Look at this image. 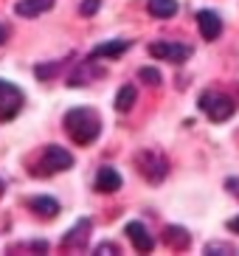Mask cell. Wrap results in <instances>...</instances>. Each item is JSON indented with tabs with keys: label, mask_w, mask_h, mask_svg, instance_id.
<instances>
[{
	"label": "cell",
	"mask_w": 239,
	"mask_h": 256,
	"mask_svg": "<svg viewBox=\"0 0 239 256\" xmlns=\"http://www.w3.org/2000/svg\"><path fill=\"white\" fill-rule=\"evenodd\" d=\"M62 124H65V132L70 136V141H76L79 146H88V144H93L102 136V118L90 107H74V110H68Z\"/></svg>",
	"instance_id": "6da1fadb"
},
{
	"label": "cell",
	"mask_w": 239,
	"mask_h": 256,
	"mask_svg": "<svg viewBox=\"0 0 239 256\" xmlns=\"http://www.w3.org/2000/svg\"><path fill=\"white\" fill-rule=\"evenodd\" d=\"M70 166H74V155H70L65 146L51 144V146L42 150L37 166H31V172L37 174V178H51V174H56V172H68Z\"/></svg>",
	"instance_id": "7a4b0ae2"
},
{
	"label": "cell",
	"mask_w": 239,
	"mask_h": 256,
	"mask_svg": "<svg viewBox=\"0 0 239 256\" xmlns=\"http://www.w3.org/2000/svg\"><path fill=\"white\" fill-rule=\"evenodd\" d=\"M200 110L208 116L211 121H228L236 110V102L231 96H225L220 90H206L200 96Z\"/></svg>",
	"instance_id": "3957f363"
},
{
	"label": "cell",
	"mask_w": 239,
	"mask_h": 256,
	"mask_svg": "<svg viewBox=\"0 0 239 256\" xmlns=\"http://www.w3.org/2000/svg\"><path fill=\"white\" fill-rule=\"evenodd\" d=\"M135 166H138L141 178H146L150 183H160L169 174V160L164 155H158V152H150V150L135 155Z\"/></svg>",
	"instance_id": "277c9868"
},
{
	"label": "cell",
	"mask_w": 239,
	"mask_h": 256,
	"mask_svg": "<svg viewBox=\"0 0 239 256\" xmlns=\"http://www.w3.org/2000/svg\"><path fill=\"white\" fill-rule=\"evenodd\" d=\"M20 110H22V90L17 84L0 79V124L17 118Z\"/></svg>",
	"instance_id": "5b68a950"
},
{
	"label": "cell",
	"mask_w": 239,
	"mask_h": 256,
	"mask_svg": "<svg viewBox=\"0 0 239 256\" xmlns=\"http://www.w3.org/2000/svg\"><path fill=\"white\" fill-rule=\"evenodd\" d=\"M150 54L155 60H166V62H172V65H180V62L192 60L194 48L186 46V42H166V40H158V42L150 46Z\"/></svg>",
	"instance_id": "8992f818"
},
{
	"label": "cell",
	"mask_w": 239,
	"mask_h": 256,
	"mask_svg": "<svg viewBox=\"0 0 239 256\" xmlns=\"http://www.w3.org/2000/svg\"><path fill=\"white\" fill-rule=\"evenodd\" d=\"M124 231H127L130 242H132V248L138 250V254H150V250L155 248V240H152V234L146 231L144 222H127Z\"/></svg>",
	"instance_id": "52a82bcc"
},
{
	"label": "cell",
	"mask_w": 239,
	"mask_h": 256,
	"mask_svg": "<svg viewBox=\"0 0 239 256\" xmlns=\"http://www.w3.org/2000/svg\"><path fill=\"white\" fill-rule=\"evenodd\" d=\"M197 28H200L202 40H217L220 34H222V20H220V14H214V12H208V8H202V12H197Z\"/></svg>",
	"instance_id": "ba28073f"
},
{
	"label": "cell",
	"mask_w": 239,
	"mask_h": 256,
	"mask_svg": "<svg viewBox=\"0 0 239 256\" xmlns=\"http://www.w3.org/2000/svg\"><path fill=\"white\" fill-rule=\"evenodd\" d=\"M130 40H110V42H102V46H96L93 51H90V60H116V56H121L124 51H130Z\"/></svg>",
	"instance_id": "9c48e42d"
},
{
	"label": "cell",
	"mask_w": 239,
	"mask_h": 256,
	"mask_svg": "<svg viewBox=\"0 0 239 256\" xmlns=\"http://www.w3.org/2000/svg\"><path fill=\"white\" fill-rule=\"evenodd\" d=\"M88 234H90V220L84 217V220H79L70 231L62 236V248H84V242H88Z\"/></svg>",
	"instance_id": "30bf717a"
},
{
	"label": "cell",
	"mask_w": 239,
	"mask_h": 256,
	"mask_svg": "<svg viewBox=\"0 0 239 256\" xmlns=\"http://www.w3.org/2000/svg\"><path fill=\"white\" fill-rule=\"evenodd\" d=\"M54 3H56V0H17L14 12L20 17H26V20H31V17H40V14H45V12H51Z\"/></svg>",
	"instance_id": "8fae6325"
},
{
	"label": "cell",
	"mask_w": 239,
	"mask_h": 256,
	"mask_svg": "<svg viewBox=\"0 0 239 256\" xmlns=\"http://www.w3.org/2000/svg\"><path fill=\"white\" fill-rule=\"evenodd\" d=\"M121 188V174L112 169V166H102L96 172V192H104V194H112Z\"/></svg>",
	"instance_id": "7c38bea8"
},
{
	"label": "cell",
	"mask_w": 239,
	"mask_h": 256,
	"mask_svg": "<svg viewBox=\"0 0 239 256\" xmlns=\"http://www.w3.org/2000/svg\"><path fill=\"white\" fill-rule=\"evenodd\" d=\"M28 208L42 220H54L60 214V203L54 197H34V200H28Z\"/></svg>",
	"instance_id": "4fadbf2b"
},
{
	"label": "cell",
	"mask_w": 239,
	"mask_h": 256,
	"mask_svg": "<svg viewBox=\"0 0 239 256\" xmlns=\"http://www.w3.org/2000/svg\"><path fill=\"white\" fill-rule=\"evenodd\" d=\"M146 12L158 20H169L178 14V0H146Z\"/></svg>",
	"instance_id": "5bb4252c"
},
{
	"label": "cell",
	"mask_w": 239,
	"mask_h": 256,
	"mask_svg": "<svg viewBox=\"0 0 239 256\" xmlns=\"http://www.w3.org/2000/svg\"><path fill=\"white\" fill-rule=\"evenodd\" d=\"M164 240H166V245H172V248L183 250V248H188L192 234H188L186 228H180V226H169V228L164 231Z\"/></svg>",
	"instance_id": "9a60e30c"
},
{
	"label": "cell",
	"mask_w": 239,
	"mask_h": 256,
	"mask_svg": "<svg viewBox=\"0 0 239 256\" xmlns=\"http://www.w3.org/2000/svg\"><path fill=\"white\" fill-rule=\"evenodd\" d=\"M135 96H138V93H135L132 84H124L118 90V96H116V110H118V113H130L132 104H135Z\"/></svg>",
	"instance_id": "2e32d148"
},
{
	"label": "cell",
	"mask_w": 239,
	"mask_h": 256,
	"mask_svg": "<svg viewBox=\"0 0 239 256\" xmlns=\"http://www.w3.org/2000/svg\"><path fill=\"white\" fill-rule=\"evenodd\" d=\"M93 68H90V62H84V65H79V68L74 70V76L68 79V84H88V82H93Z\"/></svg>",
	"instance_id": "e0dca14e"
},
{
	"label": "cell",
	"mask_w": 239,
	"mask_h": 256,
	"mask_svg": "<svg viewBox=\"0 0 239 256\" xmlns=\"http://www.w3.org/2000/svg\"><path fill=\"white\" fill-rule=\"evenodd\" d=\"M138 76H141L144 84H152V88H158V84H160V74H158L155 68H141V70H138Z\"/></svg>",
	"instance_id": "ac0fdd59"
},
{
	"label": "cell",
	"mask_w": 239,
	"mask_h": 256,
	"mask_svg": "<svg viewBox=\"0 0 239 256\" xmlns=\"http://www.w3.org/2000/svg\"><path fill=\"white\" fill-rule=\"evenodd\" d=\"M98 6H102V0H84L82 6H79V12H82L84 17H93L98 12Z\"/></svg>",
	"instance_id": "d6986e66"
},
{
	"label": "cell",
	"mask_w": 239,
	"mask_h": 256,
	"mask_svg": "<svg viewBox=\"0 0 239 256\" xmlns=\"http://www.w3.org/2000/svg\"><path fill=\"white\" fill-rule=\"evenodd\" d=\"M206 254H234L231 245H220V242H211V245H206Z\"/></svg>",
	"instance_id": "ffe728a7"
},
{
	"label": "cell",
	"mask_w": 239,
	"mask_h": 256,
	"mask_svg": "<svg viewBox=\"0 0 239 256\" xmlns=\"http://www.w3.org/2000/svg\"><path fill=\"white\" fill-rule=\"evenodd\" d=\"M93 254H118V248H116V245H110V242H104V245H96V250H93Z\"/></svg>",
	"instance_id": "44dd1931"
},
{
	"label": "cell",
	"mask_w": 239,
	"mask_h": 256,
	"mask_svg": "<svg viewBox=\"0 0 239 256\" xmlns=\"http://www.w3.org/2000/svg\"><path fill=\"white\" fill-rule=\"evenodd\" d=\"M228 228H231L234 234H239V217H234V220H228Z\"/></svg>",
	"instance_id": "7402d4cb"
},
{
	"label": "cell",
	"mask_w": 239,
	"mask_h": 256,
	"mask_svg": "<svg viewBox=\"0 0 239 256\" xmlns=\"http://www.w3.org/2000/svg\"><path fill=\"white\" fill-rule=\"evenodd\" d=\"M6 40H8V28H6V26H0V46H3Z\"/></svg>",
	"instance_id": "603a6c76"
},
{
	"label": "cell",
	"mask_w": 239,
	"mask_h": 256,
	"mask_svg": "<svg viewBox=\"0 0 239 256\" xmlns=\"http://www.w3.org/2000/svg\"><path fill=\"white\" fill-rule=\"evenodd\" d=\"M0 194H3V183H0Z\"/></svg>",
	"instance_id": "cb8c5ba5"
}]
</instances>
